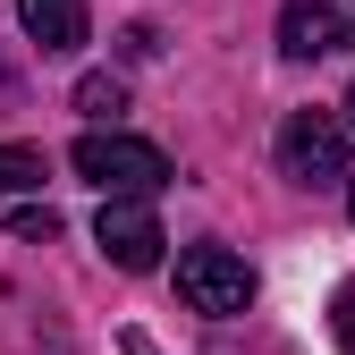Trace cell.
<instances>
[{
    "instance_id": "obj_1",
    "label": "cell",
    "mask_w": 355,
    "mask_h": 355,
    "mask_svg": "<svg viewBox=\"0 0 355 355\" xmlns=\"http://www.w3.org/2000/svg\"><path fill=\"white\" fill-rule=\"evenodd\" d=\"M68 161L85 187H102V203H144L153 187H169V153L144 136H119V127H85Z\"/></svg>"
},
{
    "instance_id": "obj_2",
    "label": "cell",
    "mask_w": 355,
    "mask_h": 355,
    "mask_svg": "<svg viewBox=\"0 0 355 355\" xmlns=\"http://www.w3.org/2000/svg\"><path fill=\"white\" fill-rule=\"evenodd\" d=\"M347 119H330V110H288V127H279V178H296V187H347Z\"/></svg>"
},
{
    "instance_id": "obj_3",
    "label": "cell",
    "mask_w": 355,
    "mask_h": 355,
    "mask_svg": "<svg viewBox=\"0 0 355 355\" xmlns=\"http://www.w3.org/2000/svg\"><path fill=\"white\" fill-rule=\"evenodd\" d=\"M178 296H187L195 313L229 322V313H245V304H254V271H245L229 245H187V254H178Z\"/></svg>"
},
{
    "instance_id": "obj_4",
    "label": "cell",
    "mask_w": 355,
    "mask_h": 355,
    "mask_svg": "<svg viewBox=\"0 0 355 355\" xmlns=\"http://www.w3.org/2000/svg\"><path fill=\"white\" fill-rule=\"evenodd\" d=\"M355 42V0H288L279 9V51L288 60H330Z\"/></svg>"
},
{
    "instance_id": "obj_5",
    "label": "cell",
    "mask_w": 355,
    "mask_h": 355,
    "mask_svg": "<svg viewBox=\"0 0 355 355\" xmlns=\"http://www.w3.org/2000/svg\"><path fill=\"white\" fill-rule=\"evenodd\" d=\"M94 245L119 262V271H153V262H161V220H153V203H102Z\"/></svg>"
},
{
    "instance_id": "obj_6",
    "label": "cell",
    "mask_w": 355,
    "mask_h": 355,
    "mask_svg": "<svg viewBox=\"0 0 355 355\" xmlns=\"http://www.w3.org/2000/svg\"><path fill=\"white\" fill-rule=\"evenodd\" d=\"M17 26L42 42V51H76L94 17H85V0H17Z\"/></svg>"
},
{
    "instance_id": "obj_7",
    "label": "cell",
    "mask_w": 355,
    "mask_h": 355,
    "mask_svg": "<svg viewBox=\"0 0 355 355\" xmlns=\"http://www.w3.org/2000/svg\"><path fill=\"white\" fill-rule=\"evenodd\" d=\"M34 187H42V153L0 144V195H34Z\"/></svg>"
},
{
    "instance_id": "obj_8",
    "label": "cell",
    "mask_w": 355,
    "mask_h": 355,
    "mask_svg": "<svg viewBox=\"0 0 355 355\" xmlns=\"http://www.w3.org/2000/svg\"><path fill=\"white\" fill-rule=\"evenodd\" d=\"M119 102H127L119 76H85V85H76V110H85V119H119Z\"/></svg>"
},
{
    "instance_id": "obj_9",
    "label": "cell",
    "mask_w": 355,
    "mask_h": 355,
    "mask_svg": "<svg viewBox=\"0 0 355 355\" xmlns=\"http://www.w3.org/2000/svg\"><path fill=\"white\" fill-rule=\"evenodd\" d=\"M9 229H17L26 245H51V237H60V211H51V203H26V211L9 220Z\"/></svg>"
},
{
    "instance_id": "obj_10",
    "label": "cell",
    "mask_w": 355,
    "mask_h": 355,
    "mask_svg": "<svg viewBox=\"0 0 355 355\" xmlns=\"http://www.w3.org/2000/svg\"><path fill=\"white\" fill-rule=\"evenodd\" d=\"M338 347H347V355H355V279H347V288H338Z\"/></svg>"
},
{
    "instance_id": "obj_11",
    "label": "cell",
    "mask_w": 355,
    "mask_h": 355,
    "mask_svg": "<svg viewBox=\"0 0 355 355\" xmlns=\"http://www.w3.org/2000/svg\"><path fill=\"white\" fill-rule=\"evenodd\" d=\"M347 136H355V85H347Z\"/></svg>"
},
{
    "instance_id": "obj_12",
    "label": "cell",
    "mask_w": 355,
    "mask_h": 355,
    "mask_svg": "<svg viewBox=\"0 0 355 355\" xmlns=\"http://www.w3.org/2000/svg\"><path fill=\"white\" fill-rule=\"evenodd\" d=\"M347 211H355V178H347Z\"/></svg>"
}]
</instances>
